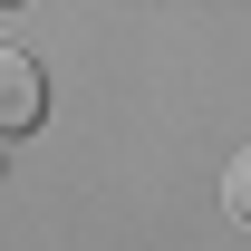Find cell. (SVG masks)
<instances>
[{"label": "cell", "mask_w": 251, "mask_h": 251, "mask_svg": "<svg viewBox=\"0 0 251 251\" xmlns=\"http://www.w3.org/2000/svg\"><path fill=\"white\" fill-rule=\"evenodd\" d=\"M39 116H49V77H39V58L20 39H0V135H20Z\"/></svg>", "instance_id": "1"}, {"label": "cell", "mask_w": 251, "mask_h": 251, "mask_svg": "<svg viewBox=\"0 0 251 251\" xmlns=\"http://www.w3.org/2000/svg\"><path fill=\"white\" fill-rule=\"evenodd\" d=\"M222 203H232V222H251V145L232 155V174H222Z\"/></svg>", "instance_id": "2"}]
</instances>
